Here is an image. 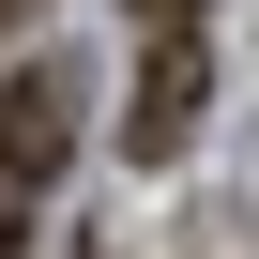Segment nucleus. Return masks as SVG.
<instances>
[{
	"label": "nucleus",
	"mask_w": 259,
	"mask_h": 259,
	"mask_svg": "<svg viewBox=\"0 0 259 259\" xmlns=\"http://www.w3.org/2000/svg\"><path fill=\"white\" fill-rule=\"evenodd\" d=\"M198 92H213V61H198V46H138V122H122V153L168 168V153L198 138Z\"/></svg>",
	"instance_id": "obj_2"
},
{
	"label": "nucleus",
	"mask_w": 259,
	"mask_h": 259,
	"mask_svg": "<svg viewBox=\"0 0 259 259\" xmlns=\"http://www.w3.org/2000/svg\"><path fill=\"white\" fill-rule=\"evenodd\" d=\"M138 16V46H198V0H122Z\"/></svg>",
	"instance_id": "obj_3"
},
{
	"label": "nucleus",
	"mask_w": 259,
	"mask_h": 259,
	"mask_svg": "<svg viewBox=\"0 0 259 259\" xmlns=\"http://www.w3.org/2000/svg\"><path fill=\"white\" fill-rule=\"evenodd\" d=\"M61 153H76V76H61V61H16V76H0V259L31 244Z\"/></svg>",
	"instance_id": "obj_1"
},
{
	"label": "nucleus",
	"mask_w": 259,
	"mask_h": 259,
	"mask_svg": "<svg viewBox=\"0 0 259 259\" xmlns=\"http://www.w3.org/2000/svg\"><path fill=\"white\" fill-rule=\"evenodd\" d=\"M16 16H46V0H0V46H16Z\"/></svg>",
	"instance_id": "obj_4"
}]
</instances>
